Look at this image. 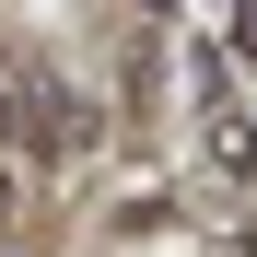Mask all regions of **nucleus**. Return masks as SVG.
Wrapping results in <instances>:
<instances>
[{
	"mask_svg": "<svg viewBox=\"0 0 257 257\" xmlns=\"http://www.w3.org/2000/svg\"><path fill=\"white\" fill-rule=\"evenodd\" d=\"M199 152L222 164V176H257V128H245V105H234L222 59H199Z\"/></svg>",
	"mask_w": 257,
	"mask_h": 257,
	"instance_id": "f257e3e1",
	"label": "nucleus"
},
{
	"mask_svg": "<svg viewBox=\"0 0 257 257\" xmlns=\"http://www.w3.org/2000/svg\"><path fill=\"white\" fill-rule=\"evenodd\" d=\"M12 128H24V82L0 70V141H12Z\"/></svg>",
	"mask_w": 257,
	"mask_h": 257,
	"instance_id": "f03ea898",
	"label": "nucleus"
},
{
	"mask_svg": "<svg viewBox=\"0 0 257 257\" xmlns=\"http://www.w3.org/2000/svg\"><path fill=\"white\" fill-rule=\"evenodd\" d=\"M0 222H12V187H0Z\"/></svg>",
	"mask_w": 257,
	"mask_h": 257,
	"instance_id": "7ed1b4c3",
	"label": "nucleus"
}]
</instances>
